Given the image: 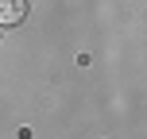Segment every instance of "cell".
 I'll return each instance as SVG.
<instances>
[{
    "label": "cell",
    "mask_w": 147,
    "mask_h": 139,
    "mask_svg": "<svg viewBox=\"0 0 147 139\" xmlns=\"http://www.w3.org/2000/svg\"><path fill=\"white\" fill-rule=\"evenodd\" d=\"M27 19V0H0V27H16Z\"/></svg>",
    "instance_id": "obj_1"
}]
</instances>
